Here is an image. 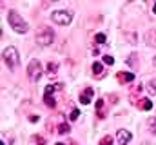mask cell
Instances as JSON below:
<instances>
[{
  "label": "cell",
  "mask_w": 156,
  "mask_h": 145,
  "mask_svg": "<svg viewBox=\"0 0 156 145\" xmlns=\"http://www.w3.org/2000/svg\"><path fill=\"white\" fill-rule=\"evenodd\" d=\"M44 102H45L47 107H55V105H56V102H55L53 96H44Z\"/></svg>",
  "instance_id": "obj_13"
},
{
  "label": "cell",
  "mask_w": 156,
  "mask_h": 145,
  "mask_svg": "<svg viewBox=\"0 0 156 145\" xmlns=\"http://www.w3.org/2000/svg\"><path fill=\"white\" fill-rule=\"evenodd\" d=\"M51 20H53L55 24L67 26V24H71V20H73V13H71V11H66V9H58V11H53V13H51Z\"/></svg>",
  "instance_id": "obj_3"
},
{
  "label": "cell",
  "mask_w": 156,
  "mask_h": 145,
  "mask_svg": "<svg viewBox=\"0 0 156 145\" xmlns=\"http://www.w3.org/2000/svg\"><path fill=\"white\" fill-rule=\"evenodd\" d=\"M56 145H66V143H56Z\"/></svg>",
  "instance_id": "obj_26"
},
{
  "label": "cell",
  "mask_w": 156,
  "mask_h": 145,
  "mask_svg": "<svg viewBox=\"0 0 156 145\" xmlns=\"http://www.w3.org/2000/svg\"><path fill=\"white\" fill-rule=\"evenodd\" d=\"M7 22H9V26H11V29L15 31V33H20V35H24V33H27V29H29V26H27V22L16 13V11H7Z\"/></svg>",
  "instance_id": "obj_1"
},
{
  "label": "cell",
  "mask_w": 156,
  "mask_h": 145,
  "mask_svg": "<svg viewBox=\"0 0 156 145\" xmlns=\"http://www.w3.org/2000/svg\"><path fill=\"white\" fill-rule=\"evenodd\" d=\"M147 91L154 96L156 94V78H153V80H149V83H147Z\"/></svg>",
  "instance_id": "obj_11"
},
{
  "label": "cell",
  "mask_w": 156,
  "mask_h": 145,
  "mask_svg": "<svg viewBox=\"0 0 156 145\" xmlns=\"http://www.w3.org/2000/svg\"><path fill=\"white\" fill-rule=\"evenodd\" d=\"M102 71H104V67H102V64H100V62H94V64H93V72L100 76V74H102Z\"/></svg>",
  "instance_id": "obj_12"
},
{
  "label": "cell",
  "mask_w": 156,
  "mask_h": 145,
  "mask_svg": "<svg viewBox=\"0 0 156 145\" xmlns=\"http://www.w3.org/2000/svg\"><path fill=\"white\" fill-rule=\"evenodd\" d=\"M104 64L113 65V64H115V58H113V56H109V55H105V56H104Z\"/></svg>",
  "instance_id": "obj_16"
},
{
  "label": "cell",
  "mask_w": 156,
  "mask_h": 145,
  "mask_svg": "<svg viewBox=\"0 0 156 145\" xmlns=\"http://www.w3.org/2000/svg\"><path fill=\"white\" fill-rule=\"evenodd\" d=\"M134 58H136V55H134V53H133V55H131V56H129V60H127V64H129V65H133V67H134V65H136V60H134Z\"/></svg>",
  "instance_id": "obj_18"
},
{
  "label": "cell",
  "mask_w": 156,
  "mask_h": 145,
  "mask_svg": "<svg viewBox=\"0 0 156 145\" xmlns=\"http://www.w3.org/2000/svg\"><path fill=\"white\" fill-rule=\"evenodd\" d=\"M35 40H37V44H38L40 47H47V45H51V44H53V40H55V33H53L51 29L44 27L38 35H37Z\"/></svg>",
  "instance_id": "obj_4"
},
{
  "label": "cell",
  "mask_w": 156,
  "mask_h": 145,
  "mask_svg": "<svg viewBox=\"0 0 156 145\" xmlns=\"http://www.w3.org/2000/svg\"><path fill=\"white\" fill-rule=\"evenodd\" d=\"M153 64H154V65H156V56H154V58H153Z\"/></svg>",
  "instance_id": "obj_25"
},
{
  "label": "cell",
  "mask_w": 156,
  "mask_h": 145,
  "mask_svg": "<svg viewBox=\"0 0 156 145\" xmlns=\"http://www.w3.org/2000/svg\"><path fill=\"white\" fill-rule=\"evenodd\" d=\"M40 120V116H37V114H31L29 116V122H38Z\"/></svg>",
  "instance_id": "obj_23"
},
{
  "label": "cell",
  "mask_w": 156,
  "mask_h": 145,
  "mask_svg": "<svg viewBox=\"0 0 156 145\" xmlns=\"http://www.w3.org/2000/svg\"><path fill=\"white\" fill-rule=\"evenodd\" d=\"M102 145H113V140H111V136H105V138L102 140Z\"/></svg>",
  "instance_id": "obj_21"
},
{
  "label": "cell",
  "mask_w": 156,
  "mask_h": 145,
  "mask_svg": "<svg viewBox=\"0 0 156 145\" xmlns=\"http://www.w3.org/2000/svg\"><path fill=\"white\" fill-rule=\"evenodd\" d=\"M27 76L31 82H38L40 76H42V65H40L38 60H31L29 65H27Z\"/></svg>",
  "instance_id": "obj_5"
},
{
  "label": "cell",
  "mask_w": 156,
  "mask_h": 145,
  "mask_svg": "<svg viewBox=\"0 0 156 145\" xmlns=\"http://www.w3.org/2000/svg\"><path fill=\"white\" fill-rule=\"evenodd\" d=\"M145 44L151 47H156V29H149L145 33Z\"/></svg>",
  "instance_id": "obj_8"
},
{
  "label": "cell",
  "mask_w": 156,
  "mask_h": 145,
  "mask_svg": "<svg viewBox=\"0 0 156 145\" xmlns=\"http://www.w3.org/2000/svg\"><path fill=\"white\" fill-rule=\"evenodd\" d=\"M116 140L120 142V145H127L133 140V134H131L129 131H125V129H120L116 133Z\"/></svg>",
  "instance_id": "obj_6"
},
{
  "label": "cell",
  "mask_w": 156,
  "mask_h": 145,
  "mask_svg": "<svg viewBox=\"0 0 156 145\" xmlns=\"http://www.w3.org/2000/svg\"><path fill=\"white\" fill-rule=\"evenodd\" d=\"M153 11H154V13H156V2H154V5H153Z\"/></svg>",
  "instance_id": "obj_24"
},
{
  "label": "cell",
  "mask_w": 156,
  "mask_h": 145,
  "mask_svg": "<svg viewBox=\"0 0 156 145\" xmlns=\"http://www.w3.org/2000/svg\"><path fill=\"white\" fill-rule=\"evenodd\" d=\"M142 102H144V104H142V109H144V111H149V109H153V102H149L147 98H144Z\"/></svg>",
  "instance_id": "obj_14"
},
{
  "label": "cell",
  "mask_w": 156,
  "mask_h": 145,
  "mask_svg": "<svg viewBox=\"0 0 156 145\" xmlns=\"http://www.w3.org/2000/svg\"><path fill=\"white\" fill-rule=\"evenodd\" d=\"M93 94H94V89L93 87H87L82 94H80V102L83 104V105H87L89 102H91V98H93Z\"/></svg>",
  "instance_id": "obj_7"
},
{
  "label": "cell",
  "mask_w": 156,
  "mask_h": 145,
  "mask_svg": "<svg viewBox=\"0 0 156 145\" xmlns=\"http://www.w3.org/2000/svg\"><path fill=\"white\" fill-rule=\"evenodd\" d=\"M60 89H62V83H53V85H47V87H45L44 96H53V93H55V91H60Z\"/></svg>",
  "instance_id": "obj_10"
},
{
  "label": "cell",
  "mask_w": 156,
  "mask_h": 145,
  "mask_svg": "<svg viewBox=\"0 0 156 145\" xmlns=\"http://www.w3.org/2000/svg\"><path fill=\"white\" fill-rule=\"evenodd\" d=\"M4 62H5L7 67H11V69H15V67L18 65L20 55H18V49H16L15 45H7V47L4 49Z\"/></svg>",
  "instance_id": "obj_2"
},
{
  "label": "cell",
  "mask_w": 156,
  "mask_h": 145,
  "mask_svg": "<svg viewBox=\"0 0 156 145\" xmlns=\"http://www.w3.org/2000/svg\"><path fill=\"white\" fill-rule=\"evenodd\" d=\"M58 133H60V134H66V133H69V125H67V123H62V125H58Z\"/></svg>",
  "instance_id": "obj_15"
},
{
  "label": "cell",
  "mask_w": 156,
  "mask_h": 145,
  "mask_svg": "<svg viewBox=\"0 0 156 145\" xmlns=\"http://www.w3.org/2000/svg\"><path fill=\"white\" fill-rule=\"evenodd\" d=\"M149 127H151V131L156 134V118H153V120H149Z\"/></svg>",
  "instance_id": "obj_19"
},
{
  "label": "cell",
  "mask_w": 156,
  "mask_h": 145,
  "mask_svg": "<svg viewBox=\"0 0 156 145\" xmlns=\"http://www.w3.org/2000/svg\"><path fill=\"white\" fill-rule=\"evenodd\" d=\"M78 116H80V111H78V109H75V111L71 112V116H69V118H71V120H76Z\"/></svg>",
  "instance_id": "obj_22"
},
{
  "label": "cell",
  "mask_w": 156,
  "mask_h": 145,
  "mask_svg": "<svg viewBox=\"0 0 156 145\" xmlns=\"http://www.w3.org/2000/svg\"><path fill=\"white\" fill-rule=\"evenodd\" d=\"M96 42H98V44H104V42H105V35L98 33V35H96Z\"/></svg>",
  "instance_id": "obj_20"
},
{
  "label": "cell",
  "mask_w": 156,
  "mask_h": 145,
  "mask_svg": "<svg viewBox=\"0 0 156 145\" xmlns=\"http://www.w3.org/2000/svg\"><path fill=\"white\" fill-rule=\"evenodd\" d=\"M58 64H56V62H49V64H47V76H49V78H55V76H56V74H58Z\"/></svg>",
  "instance_id": "obj_9"
},
{
  "label": "cell",
  "mask_w": 156,
  "mask_h": 145,
  "mask_svg": "<svg viewBox=\"0 0 156 145\" xmlns=\"http://www.w3.org/2000/svg\"><path fill=\"white\" fill-rule=\"evenodd\" d=\"M134 80V74L133 72H125L123 74V82H133Z\"/></svg>",
  "instance_id": "obj_17"
}]
</instances>
